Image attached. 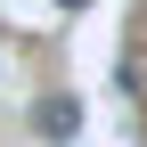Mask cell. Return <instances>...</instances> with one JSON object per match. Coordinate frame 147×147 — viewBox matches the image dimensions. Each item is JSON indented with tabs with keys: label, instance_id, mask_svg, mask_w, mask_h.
I'll list each match as a JSON object with an SVG mask.
<instances>
[{
	"label": "cell",
	"instance_id": "cell-1",
	"mask_svg": "<svg viewBox=\"0 0 147 147\" xmlns=\"http://www.w3.org/2000/svg\"><path fill=\"white\" fill-rule=\"evenodd\" d=\"M33 123H41V139H74V131H82V106H74V98H41Z\"/></svg>",
	"mask_w": 147,
	"mask_h": 147
},
{
	"label": "cell",
	"instance_id": "cell-2",
	"mask_svg": "<svg viewBox=\"0 0 147 147\" xmlns=\"http://www.w3.org/2000/svg\"><path fill=\"white\" fill-rule=\"evenodd\" d=\"M57 8H82V0H57Z\"/></svg>",
	"mask_w": 147,
	"mask_h": 147
}]
</instances>
